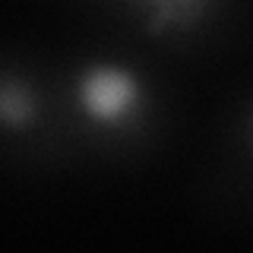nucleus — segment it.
<instances>
[{"instance_id":"1","label":"nucleus","mask_w":253,"mask_h":253,"mask_svg":"<svg viewBox=\"0 0 253 253\" xmlns=\"http://www.w3.org/2000/svg\"><path fill=\"white\" fill-rule=\"evenodd\" d=\"M76 105L98 126L126 124L142 105V83L117 63H92L76 83Z\"/></svg>"},{"instance_id":"2","label":"nucleus","mask_w":253,"mask_h":253,"mask_svg":"<svg viewBox=\"0 0 253 253\" xmlns=\"http://www.w3.org/2000/svg\"><path fill=\"white\" fill-rule=\"evenodd\" d=\"M35 117V98L19 83H0V124L26 126Z\"/></svg>"},{"instance_id":"3","label":"nucleus","mask_w":253,"mask_h":253,"mask_svg":"<svg viewBox=\"0 0 253 253\" xmlns=\"http://www.w3.org/2000/svg\"><path fill=\"white\" fill-rule=\"evenodd\" d=\"M158 3H165V0H158Z\"/></svg>"}]
</instances>
